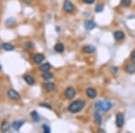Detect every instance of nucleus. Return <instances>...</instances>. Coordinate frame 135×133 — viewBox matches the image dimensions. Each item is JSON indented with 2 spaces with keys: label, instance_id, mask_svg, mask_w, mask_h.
<instances>
[{
  "label": "nucleus",
  "instance_id": "obj_22",
  "mask_svg": "<svg viewBox=\"0 0 135 133\" xmlns=\"http://www.w3.org/2000/svg\"><path fill=\"white\" fill-rule=\"evenodd\" d=\"M31 117L32 119L34 121H40V116H39L38 112H36V111H32L31 112Z\"/></svg>",
  "mask_w": 135,
  "mask_h": 133
},
{
  "label": "nucleus",
  "instance_id": "obj_11",
  "mask_svg": "<svg viewBox=\"0 0 135 133\" xmlns=\"http://www.w3.org/2000/svg\"><path fill=\"white\" fill-rule=\"evenodd\" d=\"M86 95L91 98V99H94V98H95V96H97V92H95V90L94 88H92V87H89V88L86 89Z\"/></svg>",
  "mask_w": 135,
  "mask_h": 133
},
{
  "label": "nucleus",
  "instance_id": "obj_14",
  "mask_svg": "<svg viewBox=\"0 0 135 133\" xmlns=\"http://www.w3.org/2000/svg\"><path fill=\"white\" fill-rule=\"evenodd\" d=\"M2 49L4 50V51H13V50L15 49V47L13 46L11 43H8V42H5L2 44Z\"/></svg>",
  "mask_w": 135,
  "mask_h": 133
},
{
  "label": "nucleus",
  "instance_id": "obj_10",
  "mask_svg": "<svg viewBox=\"0 0 135 133\" xmlns=\"http://www.w3.org/2000/svg\"><path fill=\"white\" fill-rule=\"evenodd\" d=\"M124 32L122 31H116L114 32V38L115 39V41H121L123 39H124Z\"/></svg>",
  "mask_w": 135,
  "mask_h": 133
},
{
  "label": "nucleus",
  "instance_id": "obj_16",
  "mask_svg": "<svg viewBox=\"0 0 135 133\" xmlns=\"http://www.w3.org/2000/svg\"><path fill=\"white\" fill-rule=\"evenodd\" d=\"M64 45L62 44V43H57V44L54 46V50H55L56 52H58V53H62L63 51H64Z\"/></svg>",
  "mask_w": 135,
  "mask_h": 133
},
{
  "label": "nucleus",
  "instance_id": "obj_13",
  "mask_svg": "<svg viewBox=\"0 0 135 133\" xmlns=\"http://www.w3.org/2000/svg\"><path fill=\"white\" fill-rule=\"evenodd\" d=\"M23 79H25V81L27 83L28 85H30V86H32V85H34V78L32 77V76H30V75H27V74H26V75H25L23 77Z\"/></svg>",
  "mask_w": 135,
  "mask_h": 133
},
{
  "label": "nucleus",
  "instance_id": "obj_26",
  "mask_svg": "<svg viewBox=\"0 0 135 133\" xmlns=\"http://www.w3.org/2000/svg\"><path fill=\"white\" fill-rule=\"evenodd\" d=\"M26 46H27V48H29V49H33L34 44L32 42H31V41H28V42L26 43Z\"/></svg>",
  "mask_w": 135,
  "mask_h": 133
},
{
  "label": "nucleus",
  "instance_id": "obj_1",
  "mask_svg": "<svg viewBox=\"0 0 135 133\" xmlns=\"http://www.w3.org/2000/svg\"><path fill=\"white\" fill-rule=\"evenodd\" d=\"M85 104H86V102H85V101H83V100H77V101H74L73 102H71V104H69L68 110H69V112H70L72 113L78 112L83 109V107L85 106Z\"/></svg>",
  "mask_w": 135,
  "mask_h": 133
},
{
  "label": "nucleus",
  "instance_id": "obj_19",
  "mask_svg": "<svg viewBox=\"0 0 135 133\" xmlns=\"http://www.w3.org/2000/svg\"><path fill=\"white\" fill-rule=\"evenodd\" d=\"M94 117H95V121L98 125L102 123V118H101V115H100V112H97L95 111V114H94Z\"/></svg>",
  "mask_w": 135,
  "mask_h": 133
},
{
  "label": "nucleus",
  "instance_id": "obj_29",
  "mask_svg": "<svg viewBox=\"0 0 135 133\" xmlns=\"http://www.w3.org/2000/svg\"><path fill=\"white\" fill-rule=\"evenodd\" d=\"M86 4H88V5H90V4H93L94 2H95V0H83Z\"/></svg>",
  "mask_w": 135,
  "mask_h": 133
},
{
  "label": "nucleus",
  "instance_id": "obj_25",
  "mask_svg": "<svg viewBox=\"0 0 135 133\" xmlns=\"http://www.w3.org/2000/svg\"><path fill=\"white\" fill-rule=\"evenodd\" d=\"M42 130H43V132H45V133L51 132V129H50L49 126L46 125V124H43L42 125Z\"/></svg>",
  "mask_w": 135,
  "mask_h": 133
},
{
  "label": "nucleus",
  "instance_id": "obj_9",
  "mask_svg": "<svg viewBox=\"0 0 135 133\" xmlns=\"http://www.w3.org/2000/svg\"><path fill=\"white\" fill-rule=\"evenodd\" d=\"M82 51H83V52H85V53H86V54H91V53H93V52H95V48L94 47L93 45H86V46L83 47Z\"/></svg>",
  "mask_w": 135,
  "mask_h": 133
},
{
  "label": "nucleus",
  "instance_id": "obj_15",
  "mask_svg": "<svg viewBox=\"0 0 135 133\" xmlns=\"http://www.w3.org/2000/svg\"><path fill=\"white\" fill-rule=\"evenodd\" d=\"M44 87L48 92H51V91H53L54 89H55V85L52 82H47L46 84L44 85Z\"/></svg>",
  "mask_w": 135,
  "mask_h": 133
},
{
  "label": "nucleus",
  "instance_id": "obj_17",
  "mask_svg": "<svg viewBox=\"0 0 135 133\" xmlns=\"http://www.w3.org/2000/svg\"><path fill=\"white\" fill-rule=\"evenodd\" d=\"M126 72H127L128 74H133L135 72V64L133 62L132 63V64H129L127 65V67H126Z\"/></svg>",
  "mask_w": 135,
  "mask_h": 133
},
{
  "label": "nucleus",
  "instance_id": "obj_23",
  "mask_svg": "<svg viewBox=\"0 0 135 133\" xmlns=\"http://www.w3.org/2000/svg\"><path fill=\"white\" fill-rule=\"evenodd\" d=\"M131 4H132V0H121V5L125 6V7L130 6Z\"/></svg>",
  "mask_w": 135,
  "mask_h": 133
},
{
  "label": "nucleus",
  "instance_id": "obj_21",
  "mask_svg": "<svg viewBox=\"0 0 135 133\" xmlns=\"http://www.w3.org/2000/svg\"><path fill=\"white\" fill-rule=\"evenodd\" d=\"M52 77H53V75H52L51 73H50L49 71L44 72V73H43V75H42V78L45 80V81H48V80L51 79Z\"/></svg>",
  "mask_w": 135,
  "mask_h": 133
},
{
  "label": "nucleus",
  "instance_id": "obj_7",
  "mask_svg": "<svg viewBox=\"0 0 135 133\" xmlns=\"http://www.w3.org/2000/svg\"><path fill=\"white\" fill-rule=\"evenodd\" d=\"M45 57L42 53H37L33 56V61L36 63V64H40L42 63L43 60H44Z\"/></svg>",
  "mask_w": 135,
  "mask_h": 133
},
{
  "label": "nucleus",
  "instance_id": "obj_30",
  "mask_svg": "<svg viewBox=\"0 0 135 133\" xmlns=\"http://www.w3.org/2000/svg\"><path fill=\"white\" fill-rule=\"evenodd\" d=\"M1 69H2V67H1V65H0V71H1Z\"/></svg>",
  "mask_w": 135,
  "mask_h": 133
},
{
  "label": "nucleus",
  "instance_id": "obj_8",
  "mask_svg": "<svg viewBox=\"0 0 135 133\" xmlns=\"http://www.w3.org/2000/svg\"><path fill=\"white\" fill-rule=\"evenodd\" d=\"M25 123V121H15L14 122L12 123V128L14 129L16 131H18L21 129L22 126Z\"/></svg>",
  "mask_w": 135,
  "mask_h": 133
},
{
  "label": "nucleus",
  "instance_id": "obj_12",
  "mask_svg": "<svg viewBox=\"0 0 135 133\" xmlns=\"http://www.w3.org/2000/svg\"><path fill=\"white\" fill-rule=\"evenodd\" d=\"M95 23H94L93 21L91 20H88V21H86L85 22V28H86V30H88V31H90V30H93L94 28H95Z\"/></svg>",
  "mask_w": 135,
  "mask_h": 133
},
{
  "label": "nucleus",
  "instance_id": "obj_18",
  "mask_svg": "<svg viewBox=\"0 0 135 133\" xmlns=\"http://www.w3.org/2000/svg\"><path fill=\"white\" fill-rule=\"evenodd\" d=\"M51 66L49 64V63H44V64H42V66L40 67V70L42 71V72H48V71H50V69H51Z\"/></svg>",
  "mask_w": 135,
  "mask_h": 133
},
{
  "label": "nucleus",
  "instance_id": "obj_4",
  "mask_svg": "<svg viewBox=\"0 0 135 133\" xmlns=\"http://www.w3.org/2000/svg\"><path fill=\"white\" fill-rule=\"evenodd\" d=\"M115 122H116V126L118 128H123V124H124V115L123 113L119 112L116 114V120H115Z\"/></svg>",
  "mask_w": 135,
  "mask_h": 133
},
{
  "label": "nucleus",
  "instance_id": "obj_20",
  "mask_svg": "<svg viewBox=\"0 0 135 133\" xmlns=\"http://www.w3.org/2000/svg\"><path fill=\"white\" fill-rule=\"evenodd\" d=\"M9 129H10V125H9V123H8V122H6V121H4V122L2 123V125H1V130L3 132L8 131V130H9Z\"/></svg>",
  "mask_w": 135,
  "mask_h": 133
},
{
  "label": "nucleus",
  "instance_id": "obj_5",
  "mask_svg": "<svg viewBox=\"0 0 135 133\" xmlns=\"http://www.w3.org/2000/svg\"><path fill=\"white\" fill-rule=\"evenodd\" d=\"M63 7H64V10L66 11L67 13L70 14V13H73L74 10H75V7H74L73 4L71 3L69 0H65L64 1V5H63Z\"/></svg>",
  "mask_w": 135,
  "mask_h": 133
},
{
  "label": "nucleus",
  "instance_id": "obj_3",
  "mask_svg": "<svg viewBox=\"0 0 135 133\" xmlns=\"http://www.w3.org/2000/svg\"><path fill=\"white\" fill-rule=\"evenodd\" d=\"M7 95L9 96L10 99L14 100V101H18V100L21 99L20 93H18L16 90H14V89H9L7 92Z\"/></svg>",
  "mask_w": 135,
  "mask_h": 133
},
{
  "label": "nucleus",
  "instance_id": "obj_2",
  "mask_svg": "<svg viewBox=\"0 0 135 133\" xmlns=\"http://www.w3.org/2000/svg\"><path fill=\"white\" fill-rule=\"evenodd\" d=\"M112 107V104L109 101H99L95 104V111L97 112H100V111H103V112H108Z\"/></svg>",
  "mask_w": 135,
  "mask_h": 133
},
{
  "label": "nucleus",
  "instance_id": "obj_6",
  "mask_svg": "<svg viewBox=\"0 0 135 133\" xmlns=\"http://www.w3.org/2000/svg\"><path fill=\"white\" fill-rule=\"evenodd\" d=\"M76 95V90L73 88V87H68L65 91V96H66L68 99H72V98L75 96Z\"/></svg>",
  "mask_w": 135,
  "mask_h": 133
},
{
  "label": "nucleus",
  "instance_id": "obj_28",
  "mask_svg": "<svg viewBox=\"0 0 135 133\" xmlns=\"http://www.w3.org/2000/svg\"><path fill=\"white\" fill-rule=\"evenodd\" d=\"M40 105H41V106H42V107H45V108L51 109V105H49V104H41Z\"/></svg>",
  "mask_w": 135,
  "mask_h": 133
},
{
  "label": "nucleus",
  "instance_id": "obj_24",
  "mask_svg": "<svg viewBox=\"0 0 135 133\" xmlns=\"http://www.w3.org/2000/svg\"><path fill=\"white\" fill-rule=\"evenodd\" d=\"M104 10V5L103 4H98L97 6H95V12L97 13H100Z\"/></svg>",
  "mask_w": 135,
  "mask_h": 133
},
{
  "label": "nucleus",
  "instance_id": "obj_27",
  "mask_svg": "<svg viewBox=\"0 0 135 133\" xmlns=\"http://www.w3.org/2000/svg\"><path fill=\"white\" fill-rule=\"evenodd\" d=\"M131 58H132V61L135 64V51L132 52V55H131Z\"/></svg>",
  "mask_w": 135,
  "mask_h": 133
}]
</instances>
